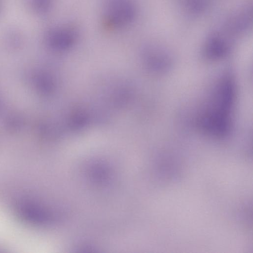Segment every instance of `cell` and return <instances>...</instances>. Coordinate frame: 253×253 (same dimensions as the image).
I'll use <instances>...</instances> for the list:
<instances>
[{
    "instance_id": "7a4b0ae2",
    "label": "cell",
    "mask_w": 253,
    "mask_h": 253,
    "mask_svg": "<svg viewBox=\"0 0 253 253\" xmlns=\"http://www.w3.org/2000/svg\"><path fill=\"white\" fill-rule=\"evenodd\" d=\"M16 212L22 220L32 224H45L50 222L52 217L46 210L29 202L19 204L16 207Z\"/></svg>"
},
{
    "instance_id": "6da1fadb",
    "label": "cell",
    "mask_w": 253,
    "mask_h": 253,
    "mask_svg": "<svg viewBox=\"0 0 253 253\" xmlns=\"http://www.w3.org/2000/svg\"><path fill=\"white\" fill-rule=\"evenodd\" d=\"M105 14L106 23L120 27L129 23L134 16V8L129 0H109Z\"/></svg>"
},
{
    "instance_id": "5b68a950",
    "label": "cell",
    "mask_w": 253,
    "mask_h": 253,
    "mask_svg": "<svg viewBox=\"0 0 253 253\" xmlns=\"http://www.w3.org/2000/svg\"><path fill=\"white\" fill-rule=\"evenodd\" d=\"M87 117L83 111L75 112L70 119L69 125L72 128H77L82 127L86 124Z\"/></svg>"
},
{
    "instance_id": "277c9868",
    "label": "cell",
    "mask_w": 253,
    "mask_h": 253,
    "mask_svg": "<svg viewBox=\"0 0 253 253\" xmlns=\"http://www.w3.org/2000/svg\"><path fill=\"white\" fill-rule=\"evenodd\" d=\"M226 47L224 43L218 38H213L207 45V53L212 57H217L224 54Z\"/></svg>"
},
{
    "instance_id": "3957f363",
    "label": "cell",
    "mask_w": 253,
    "mask_h": 253,
    "mask_svg": "<svg viewBox=\"0 0 253 253\" xmlns=\"http://www.w3.org/2000/svg\"><path fill=\"white\" fill-rule=\"evenodd\" d=\"M55 44L61 49H65L74 43L76 35L74 31L67 28H63L57 31L55 34Z\"/></svg>"
}]
</instances>
